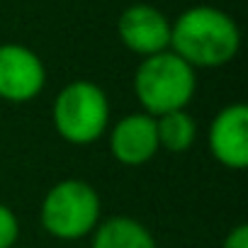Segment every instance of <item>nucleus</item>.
<instances>
[{"label": "nucleus", "mask_w": 248, "mask_h": 248, "mask_svg": "<svg viewBox=\"0 0 248 248\" xmlns=\"http://www.w3.org/2000/svg\"><path fill=\"white\" fill-rule=\"evenodd\" d=\"M109 97L93 80L66 83L51 105V122L56 134L73 146L100 141L109 129Z\"/></svg>", "instance_id": "obj_3"}, {"label": "nucleus", "mask_w": 248, "mask_h": 248, "mask_svg": "<svg viewBox=\"0 0 248 248\" xmlns=\"http://www.w3.org/2000/svg\"><path fill=\"white\" fill-rule=\"evenodd\" d=\"M134 95L141 112L161 117L175 109H185L197 90V73L170 49L144 56L134 71Z\"/></svg>", "instance_id": "obj_2"}, {"label": "nucleus", "mask_w": 248, "mask_h": 248, "mask_svg": "<svg viewBox=\"0 0 248 248\" xmlns=\"http://www.w3.org/2000/svg\"><path fill=\"white\" fill-rule=\"evenodd\" d=\"M185 63L197 68H219L236 59L241 30L236 20L214 5H192L170 22V46Z\"/></svg>", "instance_id": "obj_1"}, {"label": "nucleus", "mask_w": 248, "mask_h": 248, "mask_svg": "<svg viewBox=\"0 0 248 248\" xmlns=\"http://www.w3.org/2000/svg\"><path fill=\"white\" fill-rule=\"evenodd\" d=\"M221 248H248V226L236 224L233 229H229V233L221 241Z\"/></svg>", "instance_id": "obj_12"}, {"label": "nucleus", "mask_w": 248, "mask_h": 248, "mask_svg": "<svg viewBox=\"0 0 248 248\" xmlns=\"http://www.w3.org/2000/svg\"><path fill=\"white\" fill-rule=\"evenodd\" d=\"M156 134H158V149L168 154H185L197 141V122L192 119L190 112L175 109L156 117Z\"/></svg>", "instance_id": "obj_10"}, {"label": "nucleus", "mask_w": 248, "mask_h": 248, "mask_svg": "<svg viewBox=\"0 0 248 248\" xmlns=\"http://www.w3.org/2000/svg\"><path fill=\"white\" fill-rule=\"evenodd\" d=\"M46 85V66L42 56L15 42L0 44V100L25 105L42 95Z\"/></svg>", "instance_id": "obj_5"}, {"label": "nucleus", "mask_w": 248, "mask_h": 248, "mask_svg": "<svg viewBox=\"0 0 248 248\" xmlns=\"http://www.w3.org/2000/svg\"><path fill=\"white\" fill-rule=\"evenodd\" d=\"M102 200L97 190L80 180L66 178L51 185L39 207L42 229L59 241H80L100 224Z\"/></svg>", "instance_id": "obj_4"}, {"label": "nucleus", "mask_w": 248, "mask_h": 248, "mask_svg": "<svg viewBox=\"0 0 248 248\" xmlns=\"http://www.w3.org/2000/svg\"><path fill=\"white\" fill-rule=\"evenodd\" d=\"M117 34L132 54L144 59L170 46V20L149 3H134L122 10L117 20Z\"/></svg>", "instance_id": "obj_6"}, {"label": "nucleus", "mask_w": 248, "mask_h": 248, "mask_svg": "<svg viewBox=\"0 0 248 248\" xmlns=\"http://www.w3.org/2000/svg\"><path fill=\"white\" fill-rule=\"evenodd\" d=\"M20 238V219L17 214L0 202V248H13Z\"/></svg>", "instance_id": "obj_11"}, {"label": "nucleus", "mask_w": 248, "mask_h": 248, "mask_svg": "<svg viewBox=\"0 0 248 248\" xmlns=\"http://www.w3.org/2000/svg\"><path fill=\"white\" fill-rule=\"evenodd\" d=\"M90 248H158L154 233L132 217H109L93 229Z\"/></svg>", "instance_id": "obj_9"}, {"label": "nucleus", "mask_w": 248, "mask_h": 248, "mask_svg": "<svg viewBox=\"0 0 248 248\" xmlns=\"http://www.w3.org/2000/svg\"><path fill=\"white\" fill-rule=\"evenodd\" d=\"M109 137V154L117 163L139 168L149 163L161 149H158V134H156V117L146 112H132L124 114L107 129Z\"/></svg>", "instance_id": "obj_8"}, {"label": "nucleus", "mask_w": 248, "mask_h": 248, "mask_svg": "<svg viewBox=\"0 0 248 248\" xmlns=\"http://www.w3.org/2000/svg\"><path fill=\"white\" fill-rule=\"evenodd\" d=\"M207 141L217 163L229 170H243L248 166V107L243 102L221 107L209 124Z\"/></svg>", "instance_id": "obj_7"}]
</instances>
